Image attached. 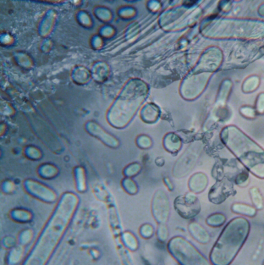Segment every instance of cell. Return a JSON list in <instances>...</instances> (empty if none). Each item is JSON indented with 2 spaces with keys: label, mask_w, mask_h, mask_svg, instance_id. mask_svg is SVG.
Returning <instances> with one entry per match:
<instances>
[{
  "label": "cell",
  "mask_w": 264,
  "mask_h": 265,
  "mask_svg": "<svg viewBox=\"0 0 264 265\" xmlns=\"http://www.w3.org/2000/svg\"><path fill=\"white\" fill-rule=\"evenodd\" d=\"M13 220H18V222H28L31 219V214L24 209H15L10 213Z\"/></svg>",
  "instance_id": "5b68a950"
},
{
  "label": "cell",
  "mask_w": 264,
  "mask_h": 265,
  "mask_svg": "<svg viewBox=\"0 0 264 265\" xmlns=\"http://www.w3.org/2000/svg\"><path fill=\"white\" fill-rule=\"evenodd\" d=\"M176 209L180 216L190 219L196 216L200 211V206L197 198L191 197H180L175 203Z\"/></svg>",
  "instance_id": "277c9868"
},
{
  "label": "cell",
  "mask_w": 264,
  "mask_h": 265,
  "mask_svg": "<svg viewBox=\"0 0 264 265\" xmlns=\"http://www.w3.org/2000/svg\"><path fill=\"white\" fill-rule=\"evenodd\" d=\"M242 207H233V210L237 213H245L246 215L252 216L255 214V209H253L252 207H247V206H243Z\"/></svg>",
  "instance_id": "52a82bcc"
},
{
  "label": "cell",
  "mask_w": 264,
  "mask_h": 265,
  "mask_svg": "<svg viewBox=\"0 0 264 265\" xmlns=\"http://www.w3.org/2000/svg\"><path fill=\"white\" fill-rule=\"evenodd\" d=\"M79 200L72 193H65L37 238L25 265H44L55 252L77 208Z\"/></svg>",
  "instance_id": "6da1fadb"
},
{
  "label": "cell",
  "mask_w": 264,
  "mask_h": 265,
  "mask_svg": "<svg viewBox=\"0 0 264 265\" xmlns=\"http://www.w3.org/2000/svg\"><path fill=\"white\" fill-rule=\"evenodd\" d=\"M124 241H125V245L131 250L137 249V241L131 233H125L124 235Z\"/></svg>",
  "instance_id": "8992f818"
},
{
  "label": "cell",
  "mask_w": 264,
  "mask_h": 265,
  "mask_svg": "<svg viewBox=\"0 0 264 265\" xmlns=\"http://www.w3.org/2000/svg\"><path fill=\"white\" fill-rule=\"evenodd\" d=\"M140 232H141V234H142L143 237L149 238L151 237L152 236L153 229H152V226H149V225H145V226H143L142 227Z\"/></svg>",
  "instance_id": "ba28073f"
},
{
  "label": "cell",
  "mask_w": 264,
  "mask_h": 265,
  "mask_svg": "<svg viewBox=\"0 0 264 265\" xmlns=\"http://www.w3.org/2000/svg\"><path fill=\"white\" fill-rule=\"evenodd\" d=\"M248 231L249 224L247 220L241 218L232 220L214 246L212 253L213 263L219 265L230 264L246 240Z\"/></svg>",
  "instance_id": "7a4b0ae2"
},
{
  "label": "cell",
  "mask_w": 264,
  "mask_h": 265,
  "mask_svg": "<svg viewBox=\"0 0 264 265\" xmlns=\"http://www.w3.org/2000/svg\"><path fill=\"white\" fill-rule=\"evenodd\" d=\"M169 250L182 265L198 264L201 261L200 254L183 238H173L169 243Z\"/></svg>",
  "instance_id": "3957f363"
}]
</instances>
